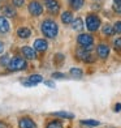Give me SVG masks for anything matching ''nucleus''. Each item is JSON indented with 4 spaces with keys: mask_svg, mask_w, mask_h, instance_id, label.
I'll list each match as a JSON object with an SVG mask.
<instances>
[{
    "mask_svg": "<svg viewBox=\"0 0 121 128\" xmlns=\"http://www.w3.org/2000/svg\"><path fill=\"white\" fill-rule=\"evenodd\" d=\"M113 10L116 13L121 14V2H117V0H115L113 2Z\"/></svg>",
    "mask_w": 121,
    "mask_h": 128,
    "instance_id": "23",
    "label": "nucleus"
},
{
    "mask_svg": "<svg viewBox=\"0 0 121 128\" xmlns=\"http://www.w3.org/2000/svg\"><path fill=\"white\" fill-rule=\"evenodd\" d=\"M76 55H77L78 59L82 60V62H86V63H93L94 62V58L91 55L90 50H77Z\"/></svg>",
    "mask_w": 121,
    "mask_h": 128,
    "instance_id": "4",
    "label": "nucleus"
},
{
    "mask_svg": "<svg viewBox=\"0 0 121 128\" xmlns=\"http://www.w3.org/2000/svg\"><path fill=\"white\" fill-rule=\"evenodd\" d=\"M81 124L83 126H90V127H98L100 123L98 120H81Z\"/></svg>",
    "mask_w": 121,
    "mask_h": 128,
    "instance_id": "20",
    "label": "nucleus"
},
{
    "mask_svg": "<svg viewBox=\"0 0 121 128\" xmlns=\"http://www.w3.org/2000/svg\"><path fill=\"white\" fill-rule=\"evenodd\" d=\"M54 115H56V116H61V118H66V119H73V118H74V115H73V114H69V112H62V111L54 112Z\"/></svg>",
    "mask_w": 121,
    "mask_h": 128,
    "instance_id": "21",
    "label": "nucleus"
},
{
    "mask_svg": "<svg viewBox=\"0 0 121 128\" xmlns=\"http://www.w3.org/2000/svg\"><path fill=\"white\" fill-rule=\"evenodd\" d=\"M113 32L121 34V21H117L116 24H115V26H113Z\"/></svg>",
    "mask_w": 121,
    "mask_h": 128,
    "instance_id": "26",
    "label": "nucleus"
},
{
    "mask_svg": "<svg viewBox=\"0 0 121 128\" xmlns=\"http://www.w3.org/2000/svg\"><path fill=\"white\" fill-rule=\"evenodd\" d=\"M12 2H13V4L16 5V7H22L25 0H12Z\"/></svg>",
    "mask_w": 121,
    "mask_h": 128,
    "instance_id": "28",
    "label": "nucleus"
},
{
    "mask_svg": "<svg viewBox=\"0 0 121 128\" xmlns=\"http://www.w3.org/2000/svg\"><path fill=\"white\" fill-rule=\"evenodd\" d=\"M42 32L47 38H55L59 33V28H57L56 22L52 20H46L42 24Z\"/></svg>",
    "mask_w": 121,
    "mask_h": 128,
    "instance_id": "1",
    "label": "nucleus"
},
{
    "mask_svg": "<svg viewBox=\"0 0 121 128\" xmlns=\"http://www.w3.org/2000/svg\"><path fill=\"white\" fill-rule=\"evenodd\" d=\"M8 68H9V71H21V69L26 68V62L25 59H22L20 56H14L9 60Z\"/></svg>",
    "mask_w": 121,
    "mask_h": 128,
    "instance_id": "2",
    "label": "nucleus"
},
{
    "mask_svg": "<svg viewBox=\"0 0 121 128\" xmlns=\"http://www.w3.org/2000/svg\"><path fill=\"white\" fill-rule=\"evenodd\" d=\"M29 12H30L33 16H39L43 12V7L39 2H31L29 4Z\"/></svg>",
    "mask_w": 121,
    "mask_h": 128,
    "instance_id": "6",
    "label": "nucleus"
},
{
    "mask_svg": "<svg viewBox=\"0 0 121 128\" xmlns=\"http://www.w3.org/2000/svg\"><path fill=\"white\" fill-rule=\"evenodd\" d=\"M44 4L47 7V9L52 13H57L60 9V4L57 0H44Z\"/></svg>",
    "mask_w": 121,
    "mask_h": 128,
    "instance_id": "7",
    "label": "nucleus"
},
{
    "mask_svg": "<svg viewBox=\"0 0 121 128\" xmlns=\"http://www.w3.org/2000/svg\"><path fill=\"white\" fill-rule=\"evenodd\" d=\"M17 34H18L20 38H29L31 36V32H30V29H27V28H20L18 30H17Z\"/></svg>",
    "mask_w": 121,
    "mask_h": 128,
    "instance_id": "14",
    "label": "nucleus"
},
{
    "mask_svg": "<svg viewBox=\"0 0 121 128\" xmlns=\"http://www.w3.org/2000/svg\"><path fill=\"white\" fill-rule=\"evenodd\" d=\"M18 126L20 128H35V123L29 118H22L18 122Z\"/></svg>",
    "mask_w": 121,
    "mask_h": 128,
    "instance_id": "11",
    "label": "nucleus"
},
{
    "mask_svg": "<svg viewBox=\"0 0 121 128\" xmlns=\"http://www.w3.org/2000/svg\"><path fill=\"white\" fill-rule=\"evenodd\" d=\"M120 110H121V104L117 103V104H116V107H115V111H120Z\"/></svg>",
    "mask_w": 121,
    "mask_h": 128,
    "instance_id": "30",
    "label": "nucleus"
},
{
    "mask_svg": "<svg viewBox=\"0 0 121 128\" xmlns=\"http://www.w3.org/2000/svg\"><path fill=\"white\" fill-rule=\"evenodd\" d=\"M9 29H10V25H9L8 20L5 17H0V33H3V34L8 33Z\"/></svg>",
    "mask_w": 121,
    "mask_h": 128,
    "instance_id": "12",
    "label": "nucleus"
},
{
    "mask_svg": "<svg viewBox=\"0 0 121 128\" xmlns=\"http://www.w3.org/2000/svg\"><path fill=\"white\" fill-rule=\"evenodd\" d=\"M9 55H4V56H1V59H0V64L1 66H8L9 64Z\"/></svg>",
    "mask_w": 121,
    "mask_h": 128,
    "instance_id": "25",
    "label": "nucleus"
},
{
    "mask_svg": "<svg viewBox=\"0 0 121 128\" xmlns=\"http://www.w3.org/2000/svg\"><path fill=\"white\" fill-rule=\"evenodd\" d=\"M86 26H87V29L90 32H95L99 29L100 26V20L99 17L95 16V14H89L87 18H86Z\"/></svg>",
    "mask_w": 121,
    "mask_h": 128,
    "instance_id": "3",
    "label": "nucleus"
},
{
    "mask_svg": "<svg viewBox=\"0 0 121 128\" xmlns=\"http://www.w3.org/2000/svg\"><path fill=\"white\" fill-rule=\"evenodd\" d=\"M61 20H62V22H64V24H70V22L74 20L73 18V14H72V12H64L61 14Z\"/></svg>",
    "mask_w": 121,
    "mask_h": 128,
    "instance_id": "15",
    "label": "nucleus"
},
{
    "mask_svg": "<svg viewBox=\"0 0 121 128\" xmlns=\"http://www.w3.org/2000/svg\"><path fill=\"white\" fill-rule=\"evenodd\" d=\"M47 128H62V124L59 120H54V122H50Z\"/></svg>",
    "mask_w": 121,
    "mask_h": 128,
    "instance_id": "22",
    "label": "nucleus"
},
{
    "mask_svg": "<svg viewBox=\"0 0 121 128\" xmlns=\"http://www.w3.org/2000/svg\"><path fill=\"white\" fill-rule=\"evenodd\" d=\"M103 33H104L106 36H112L115 32H113V28H111L109 25H106L104 28H103Z\"/></svg>",
    "mask_w": 121,
    "mask_h": 128,
    "instance_id": "24",
    "label": "nucleus"
},
{
    "mask_svg": "<svg viewBox=\"0 0 121 128\" xmlns=\"http://www.w3.org/2000/svg\"><path fill=\"white\" fill-rule=\"evenodd\" d=\"M21 52H22V55L29 60L35 59V51H34V48H31L30 46H24V47L21 48Z\"/></svg>",
    "mask_w": 121,
    "mask_h": 128,
    "instance_id": "9",
    "label": "nucleus"
},
{
    "mask_svg": "<svg viewBox=\"0 0 121 128\" xmlns=\"http://www.w3.org/2000/svg\"><path fill=\"white\" fill-rule=\"evenodd\" d=\"M96 54L99 58H102V59H107L108 55H109V47L107 44H99L96 47Z\"/></svg>",
    "mask_w": 121,
    "mask_h": 128,
    "instance_id": "8",
    "label": "nucleus"
},
{
    "mask_svg": "<svg viewBox=\"0 0 121 128\" xmlns=\"http://www.w3.org/2000/svg\"><path fill=\"white\" fill-rule=\"evenodd\" d=\"M77 40H78V44L82 46V47H90L94 42V38L90 34H79Z\"/></svg>",
    "mask_w": 121,
    "mask_h": 128,
    "instance_id": "5",
    "label": "nucleus"
},
{
    "mask_svg": "<svg viewBox=\"0 0 121 128\" xmlns=\"http://www.w3.org/2000/svg\"><path fill=\"white\" fill-rule=\"evenodd\" d=\"M70 74H72V77H74V78H81L82 77V71H81L79 68H72L70 69Z\"/></svg>",
    "mask_w": 121,
    "mask_h": 128,
    "instance_id": "18",
    "label": "nucleus"
},
{
    "mask_svg": "<svg viewBox=\"0 0 121 128\" xmlns=\"http://www.w3.org/2000/svg\"><path fill=\"white\" fill-rule=\"evenodd\" d=\"M4 51V44H3V42H0V54Z\"/></svg>",
    "mask_w": 121,
    "mask_h": 128,
    "instance_id": "31",
    "label": "nucleus"
},
{
    "mask_svg": "<svg viewBox=\"0 0 121 128\" xmlns=\"http://www.w3.org/2000/svg\"><path fill=\"white\" fill-rule=\"evenodd\" d=\"M34 48H35L37 51H40V52H43L48 48V43H47V40H44V39H37L35 42H34Z\"/></svg>",
    "mask_w": 121,
    "mask_h": 128,
    "instance_id": "10",
    "label": "nucleus"
},
{
    "mask_svg": "<svg viewBox=\"0 0 121 128\" xmlns=\"http://www.w3.org/2000/svg\"><path fill=\"white\" fill-rule=\"evenodd\" d=\"M52 77H54V78H64L65 76H64L62 73H54V74H52Z\"/></svg>",
    "mask_w": 121,
    "mask_h": 128,
    "instance_id": "29",
    "label": "nucleus"
},
{
    "mask_svg": "<svg viewBox=\"0 0 121 128\" xmlns=\"http://www.w3.org/2000/svg\"><path fill=\"white\" fill-rule=\"evenodd\" d=\"M113 46H115V48L116 50H121V38H117L116 40H115V43H113Z\"/></svg>",
    "mask_w": 121,
    "mask_h": 128,
    "instance_id": "27",
    "label": "nucleus"
},
{
    "mask_svg": "<svg viewBox=\"0 0 121 128\" xmlns=\"http://www.w3.org/2000/svg\"><path fill=\"white\" fill-rule=\"evenodd\" d=\"M117 2H121V0H117Z\"/></svg>",
    "mask_w": 121,
    "mask_h": 128,
    "instance_id": "32",
    "label": "nucleus"
},
{
    "mask_svg": "<svg viewBox=\"0 0 121 128\" xmlns=\"http://www.w3.org/2000/svg\"><path fill=\"white\" fill-rule=\"evenodd\" d=\"M70 24H72L73 30H76V32L83 30V21H82V18H76V20H73Z\"/></svg>",
    "mask_w": 121,
    "mask_h": 128,
    "instance_id": "13",
    "label": "nucleus"
},
{
    "mask_svg": "<svg viewBox=\"0 0 121 128\" xmlns=\"http://www.w3.org/2000/svg\"><path fill=\"white\" fill-rule=\"evenodd\" d=\"M42 81H43V77L40 76V74H31V76L29 77V82L33 84V85L39 84V82H42Z\"/></svg>",
    "mask_w": 121,
    "mask_h": 128,
    "instance_id": "16",
    "label": "nucleus"
},
{
    "mask_svg": "<svg viewBox=\"0 0 121 128\" xmlns=\"http://www.w3.org/2000/svg\"><path fill=\"white\" fill-rule=\"evenodd\" d=\"M83 3H85V0H70V5L73 9H79L83 5Z\"/></svg>",
    "mask_w": 121,
    "mask_h": 128,
    "instance_id": "17",
    "label": "nucleus"
},
{
    "mask_svg": "<svg viewBox=\"0 0 121 128\" xmlns=\"http://www.w3.org/2000/svg\"><path fill=\"white\" fill-rule=\"evenodd\" d=\"M3 12H4V14L7 17H14L16 16V10L13 8H10V7H4Z\"/></svg>",
    "mask_w": 121,
    "mask_h": 128,
    "instance_id": "19",
    "label": "nucleus"
}]
</instances>
